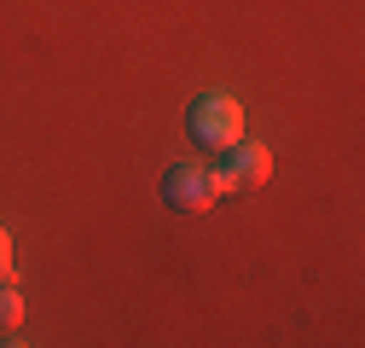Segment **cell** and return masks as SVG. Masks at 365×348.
<instances>
[{"instance_id":"cell-1","label":"cell","mask_w":365,"mask_h":348,"mask_svg":"<svg viewBox=\"0 0 365 348\" xmlns=\"http://www.w3.org/2000/svg\"><path fill=\"white\" fill-rule=\"evenodd\" d=\"M186 134H192L197 151H226V145H238V140H244V105H238L232 93H203V99H192Z\"/></svg>"},{"instance_id":"cell-2","label":"cell","mask_w":365,"mask_h":348,"mask_svg":"<svg viewBox=\"0 0 365 348\" xmlns=\"http://www.w3.org/2000/svg\"><path fill=\"white\" fill-rule=\"evenodd\" d=\"M226 198V186H220V174L209 168V163H174L168 174H163V203L174 209V215H203V209H215Z\"/></svg>"},{"instance_id":"cell-3","label":"cell","mask_w":365,"mask_h":348,"mask_svg":"<svg viewBox=\"0 0 365 348\" xmlns=\"http://www.w3.org/2000/svg\"><path fill=\"white\" fill-rule=\"evenodd\" d=\"M215 174H220V186L226 192H261L267 186V174H272V151L267 145H255V140H238V145H226L220 151V163H215Z\"/></svg>"},{"instance_id":"cell-4","label":"cell","mask_w":365,"mask_h":348,"mask_svg":"<svg viewBox=\"0 0 365 348\" xmlns=\"http://www.w3.org/2000/svg\"><path fill=\"white\" fill-rule=\"evenodd\" d=\"M18 325H24V296L12 279H0V337H12Z\"/></svg>"},{"instance_id":"cell-5","label":"cell","mask_w":365,"mask_h":348,"mask_svg":"<svg viewBox=\"0 0 365 348\" xmlns=\"http://www.w3.org/2000/svg\"><path fill=\"white\" fill-rule=\"evenodd\" d=\"M0 279H12V238H6V227H0Z\"/></svg>"}]
</instances>
